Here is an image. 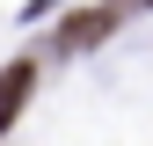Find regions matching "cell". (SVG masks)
<instances>
[{
  "label": "cell",
  "mask_w": 153,
  "mask_h": 146,
  "mask_svg": "<svg viewBox=\"0 0 153 146\" xmlns=\"http://www.w3.org/2000/svg\"><path fill=\"white\" fill-rule=\"evenodd\" d=\"M117 22H124V7H117V0H102V7H80V15H66V22H59V51H95L102 36H117Z\"/></svg>",
  "instance_id": "6da1fadb"
},
{
  "label": "cell",
  "mask_w": 153,
  "mask_h": 146,
  "mask_svg": "<svg viewBox=\"0 0 153 146\" xmlns=\"http://www.w3.org/2000/svg\"><path fill=\"white\" fill-rule=\"evenodd\" d=\"M29 88H36V59H15L7 73H0V132H7L15 117H22V102H29Z\"/></svg>",
  "instance_id": "7a4b0ae2"
}]
</instances>
